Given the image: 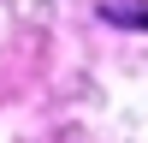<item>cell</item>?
<instances>
[{
	"instance_id": "6da1fadb",
	"label": "cell",
	"mask_w": 148,
	"mask_h": 143,
	"mask_svg": "<svg viewBox=\"0 0 148 143\" xmlns=\"http://www.w3.org/2000/svg\"><path fill=\"white\" fill-rule=\"evenodd\" d=\"M101 18L125 24V30H148V0H101Z\"/></svg>"
}]
</instances>
